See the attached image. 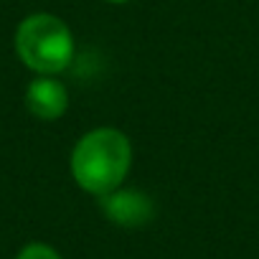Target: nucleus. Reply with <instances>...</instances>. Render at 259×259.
<instances>
[{"instance_id":"nucleus-3","label":"nucleus","mask_w":259,"mask_h":259,"mask_svg":"<svg viewBox=\"0 0 259 259\" xmlns=\"http://www.w3.org/2000/svg\"><path fill=\"white\" fill-rule=\"evenodd\" d=\"M102 208L109 221L119 226H143L153 219V201L138 191H112L102 196Z\"/></svg>"},{"instance_id":"nucleus-1","label":"nucleus","mask_w":259,"mask_h":259,"mask_svg":"<svg viewBox=\"0 0 259 259\" xmlns=\"http://www.w3.org/2000/svg\"><path fill=\"white\" fill-rule=\"evenodd\" d=\"M133 165V145L114 127H99L87 133L71 153L74 181L94 196H107L122 186Z\"/></svg>"},{"instance_id":"nucleus-5","label":"nucleus","mask_w":259,"mask_h":259,"mask_svg":"<svg viewBox=\"0 0 259 259\" xmlns=\"http://www.w3.org/2000/svg\"><path fill=\"white\" fill-rule=\"evenodd\" d=\"M18 259H61L56 249H51L49 244H28L23 246V251L18 254Z\"/></svg>"},{"instance_id":"nucleus-4","label":"nucleus","mask_w":259,"mask_h":259,"mask_svg":"<svg viewBox=\"0 0 259 259\" xmlns=\"http://www.w3.org/2000/svg\"><path fill=\"white\" fill-rule=\"evenodd\" d=\"M26 107L38 119H59L69 107V92L54 76H38L26 89Z\"/></svg>"},{"instance_id":"nucleus-6","label":"nucleus","mask_w":259,"mask_h":259,"mask_svg":"<svg viewBox=\"0 0 259 259\" xmlns=\"http://www.w3.org/2000/svg\"><path fill=\"white\" fill-rule=\"evenodd\" d=\"M107 3H127V0H107Z\"/></svg>"},{"instance_id":"nucleus-2","label":"nucleus","mask_w":259,"mask_h":259,"mask_svg":"<svg viewBox=\"0 0 259 259\" xmlns=\"http://www.w3.org/2000/svg\"><path fill=\"white\" fill-rule=\"evenodd\" d=\"M16 51L31 71L54 76L71 64L74 36L61 18L51 13H33L23 18L16 31Z\"/></svg>"}]
</instances>
